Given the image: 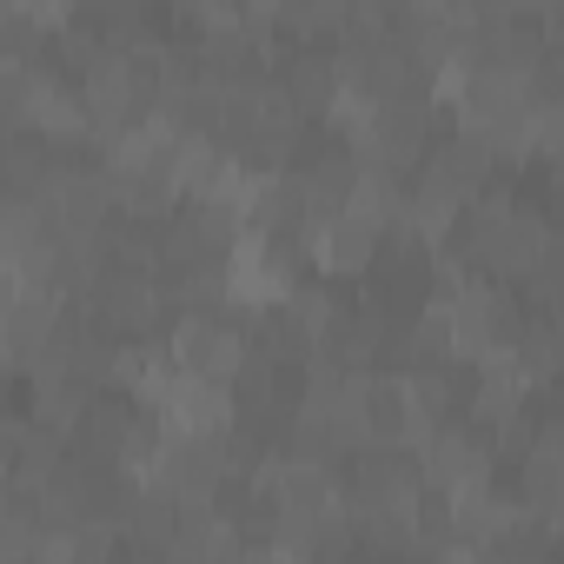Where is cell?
Segmentation results:
<instances>
[{"label": "cell", "mask_w": 564, "mask_h": 564, "mask_svg": "<svg viewBox=\"0 0 564 564\" xmlns=\"http://www.w3.org/2000/svg\"><path fill=\"white\" fill-rule=\"evenodd\" d=\"M246 8H252V14H279V8H286V0H246Z\"/></svg>", "instance_id": "3"}, {"label": "cell", "mask_w": 564, "mask_h": 564, "mask_svg": "<svg viewBox=\"0 0 564 564\" xmlns=\"http://www.w3.org/2000/svg\"><path fill=\"white\" fill-rule=\"evenodd\" d=\"M379 219L372 213H359V206H339V219L313 239V259L326 265V272H366L372 265V246H379Z\"/></svg>", "instance_id": "2"}, {"label": "cell", "mask_w": 564, "mask_h": 564, "mask_svg": "<svg viewBox=\"0 0 564 564\" xmlns=\"http://www.w3.org/2000/svg\"><path fill=\"white\" fill-rule=\"evenodd\" d=\"M173 366H186V372L226 386V379H239V366H246V339L226 333L219 319H186V326L173 333Z\"/></svg>", "instance_id": "1"}]
</instances>
